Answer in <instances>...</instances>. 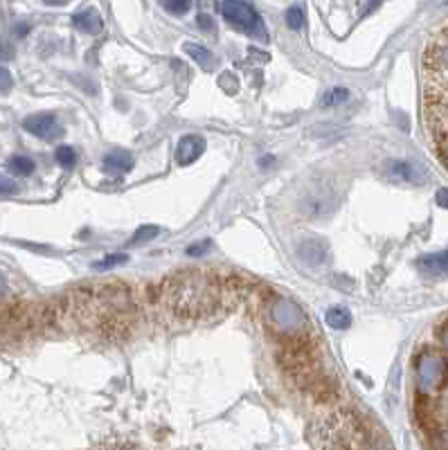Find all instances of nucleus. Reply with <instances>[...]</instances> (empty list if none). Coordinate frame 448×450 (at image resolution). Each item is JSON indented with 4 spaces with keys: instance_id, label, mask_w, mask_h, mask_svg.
I'll return each instance as SVG.
<instances>
[{
    "instance_id": "obj_1",
    "label": "nucleus",
    "mask_w": 448,
    "mask_h": 450,
    "mask_svg": "<svg viewBox=\"0 0 448 450\" xmlns=\"http://www.w3.org/2000/svg\"><path fill=\"white\" fill-rule=\"evenodd\" d=\"M423 84V122L437 151L440 165L446 169V104H448V30L442 25L428 41L421 56Z\"/></svg>"
},
{
    "instance_id": "obj_2",
    "label": "nucleus",
    "mask_w": 448,
    "mask_h": 450,
    "mask_svg": "<svg viewBox=\"0 0 448 450\" xmlns=\"http://www.w3.org/2000/svg\"><path fill=\"white\" fill-rule=\"evenodd\" d=\"M225 284L210 273H182L167 282V306L180 318H205L219 311Z\"/></svg>"
},
{
    "instance_id": "obj_3",
    "label": "nucleus",
    "mask_w": 448,
    "mask_h": 450,
    "mask_svg": "<svg viewBox=\"0 0 448 450\" xmlns=\"http://www.w3.org/2000/svg\"><path fill=\"white\" fill-rule=\"evenodd\" d=\"M417 367V392L433 399H446V356L437 349L419 354Z\"/></svg>"
},
{
    "instance_id": "obj_4",
    "label": "nucleus",
    "mask_w": 448,
    "mask_h": 450,
    "mask_svg": "<svg viewBox=\"0 0 448 450\" xmlns=\"http://www.w3.org/2000/svg\"><path fill=\"white\" fill-rule=\"evenodd\" d=\"M221 14L228 23H232L235 27L244 30L246 34L266 39V30H263V23H261L259 14L248 3H244V0H223Z\"/></svg>"
},
{
    "instance_id": "obj_5",
    "label": "nucleus",
    "mask_w": 448,
    "mask_h": 450,
    "mask_svg": "<svg viewBox=\"0 0 448 450\" xmlns=\"http://www.w3.org/2000/svg\"><path fill=\"white\" fill-rule=\"evenodd\" d=\"M270 318H273V325L278 327L280 331L289 333V336L297 338V336H304L306 329H309V322L306 315L302 313V308L297 306L291 299H275L273 306H270Z\"/></svg>"
},
{
    "instance_id": "obj_6",
    "label": "nucleus",
    "mask_w": 448,
    "mask_h": 450,
    "mask_svg": "<svg viewBox=\"0 0 448 450\" xmlns=\"http://www.w3.org/2000/svg\"><path fill=\"white\" fill-rule=\"evenodd\" d=\"M338 205V194L331 187H318L311 189L302 196L300 201V212L309 218H320L334 212V207Z\"/></svg>"
},
{
    "instance_id": "obj_7",
    "label": "nucleus",
    "mask_w": 448,
    "mask_h": 450,
    "mask_svg": "<svg viewBox=\"0 0 448 450\" xmlns=\"http://www.w3.org/2000/svg\"><path fill=\"white\" fill-rule=\"evenodd\" d=\"M23 129L27 133L41 137V140H54L56 135H61V124L56 120V115L52 113H37V115H30L23 122Z\"/></svg>"
},
{
    "instance_id": "obj_8",
    "label": "nucleus",
    "mask_w": 448,
    "mask_h": 450,
    "mask_svg": "<svg viewBox=\"0 0 448 450\" xmlns=\"http://www.w3.org/2000/svg\"><path fill=\"white\" fill-rule=\"evenodd\" d=\"M387 176L399 182L415 185V182L426 180V169L417 163H412V160H392V163L387 165Z\"/></svg>"
},
{
    "instance_id": "obj_9",
    "label": "nucleus",
    "mask_w": 448,
    "mask_h": 450,
    "mask_svg": "<svg viewBox=\"0 0 448 450\" xmlns=\"http://www.w3.org/2000/svg\"><path fill=\"white\" fill-rule=\"evenodd\" d=\"M203 151H205V140L201 135H182L176 144V163L187 167L192 163H197L203 156Z\"/></svg>"
},
{
    "instance_id": "obj_10",
    "label": "nucleus",
    "mask_w": 448,
    "mask_h": 450,
    "mask_svg": "<svg viewBox=\"0 0 448 450\" xmlns=\"http://www.w3.org/2000/svg\"><path fill=\"white\" fill-rule=\"evenodd\" d=\"M135 160H133V154L129 151H122V149H118V151H111L104 156V160H101V167H104L106 174L111 176H122V174H129V171L133 169Z\"/></svg>"
},
{
    "instance_id": "obj_11",
    "label": "nucleus",
    "mask_w": 448,
    "mask_h": 450,
    "mask_svg": "<svg viewBox=\"0 0 448 450\" xmlns=\"http://www.w3.org/2000/svg\"><path fill=\"white\" fill-rule=\"evenodd\" d=\"M417 268L428 275V277H440L446 273L448 268V255L446 250H437V252H430V255H423L421 259H417Z\"/></svg>"
},
{
    "instance_id": "obj_12",
    "label": "nucleus",
    "mask_w": 448,
    "mask_h": 450,
    "mask_svg": "<svg viewBox=\"0 0 448 450\" xmlns=\"http://www.w3.org/2000/svg\"><path fill=\"white\" fill-rule=\"evenodd\" d=\"M300 257L302 261H306L309 266H323V263L327 261V246L323 244V241H318V239H309L304 241V244H300Z\"/></svg>"
},
{
    "instance_id": "obj_13",
    "label": "nucleus",
    "mask_w": 448,
    "mask_h": 450,
    "mask_svg": "<svg viewBox=\"0 0 448 450\" xmlns=\"http://www.w3.org/2000/svg\"><path fill=\"white\" fill-rule=\"evenodd\" d=\"M73 25L77 30L86 32V34H99L101 30H104V20H101L97 9L90 7V9H84V11H79V14L73 16Z\"/></svg>"
},
{
    "instance_id": "obj_14",
    "label": "nucleus",
    "mask_w": 448,
    "mask_h": 450,
    "mask_svg": "<svg viewBox=\"0 0 448 450\" xmlns=\"http://www.w3.org/2000/svg\"><path fill=\"white\" fill-rule=\"evenodd\" d=\"M325 320L331 329L344 331V329L351 327V311L344 308V306H331V308H327Z\"/></svg>"
},
{
    "instance_id": "obj_15",
    "label": "nucleus",
    "mask_w": 448,
    "mask_h": 450,
    "mask_svg": "<svg viewBox=\"0 0 448 450\" xmlns=\"http://www.w3.org/2000/svg\"><path fill=\"white\" fill-rule=\"evenodd\" d=\"M182 50H185L194 61H197L201 68H212L214 65V54L205 48V45H199V43H185L182 45Z\"/></svg>"
},
{
    "instance_id": "obj_16",
    "label": "nucleus",
    "mask_w": 448,
    "mask_h": 450,
    "mask_svg": "<svg viewBox=\"0 0 448 450\" xmlns=\"http://www.w3.org/2000/svg\"><path fill=\"white\" fill-rule=\"evenodd\" d=\"M34 169H37V165H34V160L27 156H11L9 160V171L16 176H30L34 174Z\"/></svg>"
},
{
    "instance_id": "obj_17",
    "label": "nucleus",
    "mask_w": 448,
    "mask_h": 450,
    "mask_svg": "<svg viewBox=\"0 0 448 450\" xmlns=\"http://www.w3.org/2000/svg\"><path fill=\"white\" fill-rule=\"evenodd\" d=\"M349 97V90L344 88V86H334V88H329L325 92V97H323V106H340V104H344Z\"/></svg>"
},
{
    "instance_id": "obj_18",
    "label": "nucleus",
    "mask_w": 448,
    "mask_h": 450,
    "mask_svg": "<svg viewBox=\"0 0 448 450\" xmlns=\"http://www.w3.org/2000/svg\"><path fill=\"white\" fill-rule=\"evenodd\" d=\"M54 158H56V163H59L63 169H70V167H75L77 165V154H75V149L73 146H68V144H63V146H59L54 151Z\"/></svg>"
},
{
    "instance_id": "obj_19",
    "label": "nucleus",
    "mask_w": 448,
    "mask_h": 450,
    "mask_svg": "<svg viewBox=\"0 0 448 450\" xmlns=\"http://www.w3.org/2000/svg\"><path fill=\"white\" fill-rule=\"evenodd\" d=\"M160 235V230L156 225H142V227H137L135 230V235L131 237L129 241V246H135V244H142V241H151Z\"/></svg>"
},
{
    "instance_id": "obj_20",
    "label": "nucleus",
    "mask_w": 448,
    "mask_h": 450,
    "mask_svg": "<svg viewBox=\"0 0 448 450\" xmlns=\"http://www.w3.org/2000/svg\"><path fill=\"white\" fill-rule=\"evenodd\" d=\"M126 261H129V255H124V252H115V255L99 259L97 263H93V266L97 270H108V268H115V266H122V263H126Z\"/></svg>"
},
{
    "instance_id": "obj_21",
    "label": "nucleus",
    "mask_w": 448,
    "mask_h": 450,
    "mask_svg": "<svg viewBox=\"0 0 448 450\" xmlns=\"http://www.w3.org/2000/svg\"><path fill=\"white\" fill-rule=\"evenodd\" d=\"M286 25H289L291 30H302L304 14H302L300 7H291L289 11H286Z\"/></svg>"
},
{
    "instance_id": "obj_22",
    "label": "nucleus",
    "mask_w": 448,
    "mask_h": 450,
    "mask_svg": "<svg viewBox=\"0 0 448 450\" xmlns=\"http://www.w3.org/2000/svg\"><path fill=\"white\" fill-rule=\"evenodd\" d=\"M163 5L167 11H171V14L180 16V14H185V11H189L192 0H163Z\"/></svg>"
},
{
    "instance_id": "obj_23",
    "label": "nucleus",
    "mask_w": 448,
    "mask_h": 450,
    "mask_svg": "<svg viewBox=\"0 0 448 450\" xmlns=\"http://www.w3.org/2000/svg\"><path fill=\"white\" fill-rule=\"evenodd\" d=\"M14 194H18V182L0 174V196H14Z\"/></svg>"
},
{
    "instance_id": "obj_24",
    "label": "nucleus",
    "mask_w": 448,
    "mask_h": 450,
    "mask_svg": "<svg viewBox=\"0 0 448 450\" xmlns=\"http://www.w3.org/2000/svg\"><path fill=\"white\" fill-rule=\"evenodd\" d=\"M14 86V79H11V73L5 65H0V92H9V88Z\"/></svg>"
},
{
    "instance_id": "obj_25",
    "label": "nucleus",
    "mask_w": 448,
    "mask_h": 450,
    "mask_svg": "<svg viewBox=\"0 0 448 450\" xmlns=\"http://www.w3.org/2000/svg\"><path fill=\"white\" fill-rule=\"evenodd\" d=\"M197 23H199V27L205 30V32H212V30H214V20H212L208 14H199Z\"/></svg>"
},
{
    "instance_id": "obj_26",
    "label": "nucleus",
    "mask_w": 448,
    "mask_h": 450,
    "mask_svg": "<svg viewBox=\"0 0 448 450\" xmlns=\"http://www.w3.org/2000/svg\"><path fill=\"white\" fill-rule=\"evenodd\" d=\"M14 32H16V37H27V34H30V25H27V23H18Z\"/></svg>"
},
{
    "instance_id": "obj_27",
    "label": "nucleus",
    "mask_w": 448,
    "mask_h": 450,
    "mask_svg": "<svg viewBox=\"0 0 448 450\" xmlns=\"http://www.w3.org/2000/svg\"><path fill=\"white\" fill-rule=\"evenodd\" d=\"M205 246H210V244H203V246H199V244H197V246H192V248L187 250V255H192V257H194V255H199V252H205Z\"/></svg>"
},
{
    "instance_id": "obj_28",
    "label": "nucleus",
    "mask_w": 448,
    "mask_h": 450,
    "mask_svg": "<svg viewBox=\"0 0 448 450\" xmlns=\"http://www.w3.org/2000/svg\"><path fill=\"white\" fill-rule=\"evenodd\" d=\"M7 291V282H5V277H3V273H0V295H3Z\"/></svg>"
},
{
    "instance_id": "obj_29",
    "label": "nucleus",
    "mask_w": 448,
    "mask_h": 450,
    "mask_svg": "<svg viewBox=\"0 0 448 450\" xmlns=\"http://www.w3.org/2000/svg\"><path fill=\"white\" fill-rule=\"evenodd\" d=\"M437 199H440V205H442V207H446V189H440V196H437Z\"/></svg>"
}]
</instances>
